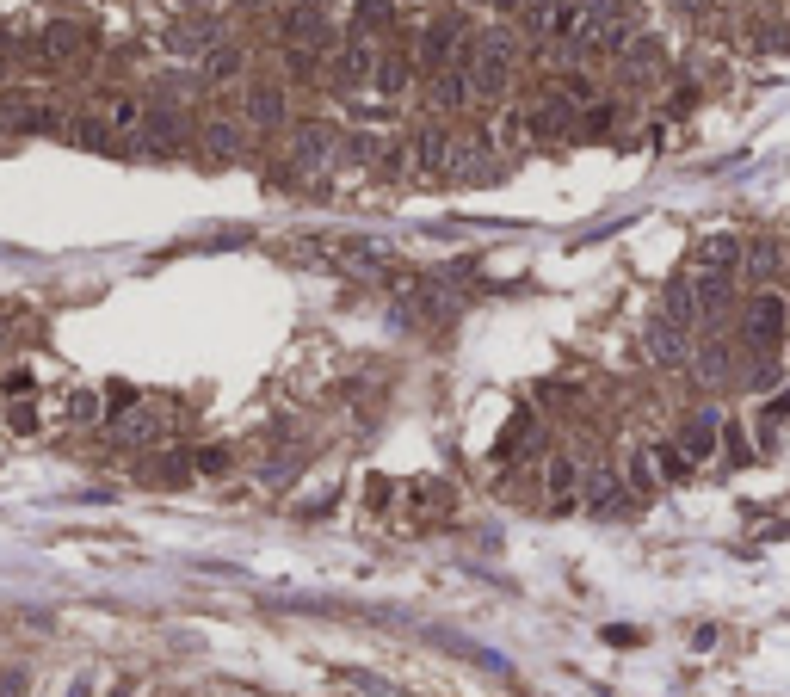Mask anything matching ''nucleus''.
<instances>
[{"label":"nucleus","instance_id":"28","mask_svg":"<svg viewBox=\"0 0 790 697\" xmlns=\"http://www.w3.org/2000/svg\"><path fill=\"white\" fill-rule=\"evenodd\" d=\"M284 62H291L297 81H315V50H284Z\"/></svg>","mask_w":790,"mask_h":697},{"label":"nucleus","instance_id":"22","mask_svg":"<svg viewBox=\"0 0 790 697\" xmlns=\"http://www.w3.org/2000/svg\"><path fill=\"white\" fill-rule=\"evenodd\" d=\"M433 99H439V105H470L476 93H470V81H463V68H445L439 87H433Z\"/></svg>","mask_w":790,"mask_h":697},{"label":"nucleus","instance_id":"29","mask_svg":"<svg viewBox=\"0 0 790 697\" xmlns=\"http://www.w3.org/2000/svg\"><path fill=\"white\" fill-rule=\"evenodd\" d=\"M68 408H75V420H93V414H99V395H93V389H75V401H68Z\"/></svg>","mask_w":790,"mask_h":697},{"label":"nucleus","instance_id":"30","mask_svg":"<svg viewBox=\"0 0 790 697\" xmlns=\"http://www.w3.org/2000/svg\"><path fill=\"white\" fill-rule=\"evenodd\" d=\"M525 7V0H494V13H519Z\"/></svg>","mask_w":790,"mask_h":697},{"label":"nucleus","instance_id":"21","mask_svg":"<svg viewBox=\"0 0 790 697\" xmlns=\"http://www.w3.org/2000/svg\"><path fill=\"white\" fill-rule=\"evenodd\" d=\"M587 500L599 506V512H618V500H624V482H618V475H587Z\"/></svg>","mask_w":790,"mask_h":697},{"label":"nucleus","instance_id":"27","mask_svg":"<svg viewBox=\"0 0 790 697\" xmlns=\"http://www.w3.org/2000/svg\"><path fill=\"white\" fill-rule=\"evenodd\" d=\"M7 426H13L19 438H31V432H38V408H31V401H13V408H7Z\"/></svg>","mask_w":790,"mask_h":697},{"label":"nucleus","instance_id":"23","mask_svg":"<svg viewBox=\"0 0 790 697\" xmlns=\"http://www.w3.org/2000/svg\"><path fill=\"white\" fill-rule=\"evenodd\" d=\"M358 31H383V25H395V0H358Z\"/></svg>","mask_w":790,"mask_h":697},{"label":"nucleus","instance_id":"19","mask_svg":"<svg viewBox=\"0 0 790 697\" xmlns=\"http://www.w3.org/2000/svg\"><path fill=\"white\" fill-rule=\"evenodd\" d=\"M408 81H414V62H408L402 50H395V56H383V62H377V87H383V93H402Z\"/></svg>","mask_w":790,"mask_h":697},{"label":"nucleus","instance_id":"24","mask_svg":"<svg viewBox=\"0 0 790 697\" xmlns=\"http://www.w3.org/2000/svg\"><path fill=\"white\" fill-rule=\"evenodd\" d=\"M655 469L667 475V482H679V475H692V457L679 451V438H673V445H655Z\"/></svg>","mask_w":790,"mask_h":697},{"label":"nucleus","instance_id":"34","mask_svg":"<svg viewBox=\"0 0 790 697\" xmlns=\"http://www.w3.org/2000/svg\"><path fill=\"white\" fill-rule=\"evenodd\" d=\"M309 7H328V0H309Z\"/></svg>","mask_w":790,"mask_h":697},{"label":"nucleus","instance_id":"2","mask_svg":"<svg viewBox=\"0 0 790 697\" xmlns=\"http://www.w3.org/2000/svg\"><path fill=\"white\" fill-rule=\"evenodd\" d=\"M784 327H790V309H784L778 290H760V297H747L741 334H747L753 352H760V364H778V352H784Z\"/></svg>","mask_w":790,"mask_h":697},{"label":"nucleus","instance_id":"13","mask_svg":"<svg viewBox=\"0 0 790 697\" xmlns=\"http://www.w3.org/2000/svg\"><path fill=\"white\" fill-rule=\"evenodd\" d=\"M118 432L130 438V445H161V438H167V414L136 408V414H124V420H118Z\"/></svg>","mask_w":790,"mask_h":697},{"label":"nucleus","instance_id":"33","mask_svg":"<svg viewBox=\"0 0 790 697\" xmlns=\"http://www.w3.org/2000/svg\"><path fill=\"white\" fill-rule=\"evenodd\" d=\"M0 340H7V315H0Z\"/></svg>","mask_w":790,"mask_h":697},{"label":"nucleus","instance_id":"11","mask_svg":"<svg viewBox=\"0 0 790 697\" xmlns=\"http://www.w3.org/2000/svg\"><path fill=\"white\" fill-rule=\"evenodd\" d=\"M334 155H340V136L328 124H303L297 130V161L303 167H321V161H334Z\"/></svg>","mask_w":790,"mask_h":697},{"label":"nucleus","instance_id":"1","mask_svg":"<svg viewBox=\"0 0 790 697\" xmlns=\"http://www.w3.org/2000/svg\"><path fill=\"white\" fill-rule=\"evenodd\" d=\"M463 68V81H470L476 99H500L513 87V38H500V31H482V38H463L457 62Z\"/></svg>","mask_w":790,"mask_h":697},{"label":"nucleus","instance_id":"12","mask_svg":"<svg viewBox=\"0 0 790 697\" xmlns=\"http://www.w3.org/2000/svg\"><path fill=\"white\" fill-rule=\"evenodd\" d=\"M735 266H741V241H735V235H716V241H704V247H698V272L735 278Z\"/></svg>","mask_w":790,"mask_h":697},{"label":"nucleus","instance_id":"18","mask_svg":"<svg viewBox=\"0 0 790 697\" xmlns=\"http://www.w3.org/2000/svg\"><path fill=\"white\" fill-rule=\"evenodd\" d=\"M204 149H210V155H217V161H235V155H241V124H229V118H217V124H210V130H204Z\"/></svg>","mask_w":790,"mask_h":697},{"label":"nucleus","instance_id":"15","mask_svg":"<svg viewBox=\"0 0 790 697\" xmlns=\"http://www.w3.org/2000/svg\"><path fill=\"white\" fill-rule=\"evenodd\" d=\"M241 62H247V56H241V44H217V50L204 56V87L235 81V75H241Z\"/></svg>","mask_w":790,"mask_h":697},{"label":"nucleus","instance_id":"6","mask_svg":"<svg viewBox=\"0 0 790 697\" xmlns=\"http://www.w3.org/2000/svg\"><path fill=\"white\" fill-rule=\"evenodd\" d=\"M284 44H291V50H334L328 13H291V19H284Z\"/></svg>","mask_w":790,"mask_h":697},{"label":"nucleus","instance_id":"32","mask_svg":"<svg viewBox=\"0 0 790 697\" xmlns=\"http://www.w3.org/2000/svg\"><path fill=\"white\" fill-rule=\"evenodd\" d=\"M241 7H272V0H241Z\"/></svg>","mask_w":790,"mask_h":697},{"label":"nucleus","instance_id":"31","mask_svg":"<svg viewBox=\"0 0 790 697\" xmlns=\"http://www.w3.org/2000/svg\"><path fill=\"white\" fill-rule=\"evenodd\" d=\"M0 68H7V31H0Z\"/></svg>","mask_w":790,"mask_h":697},{"label":"nucleus","instance_id":"9","mask_svg":"<svg viewBox=\"0 0 790 697\" xmlns=\"http://www.w3.org/2000/svg\"><path fill=\"white\" fill-rule=\"evenodd\" d=\"M142 136H149V149H179V142H186V118H179L173 105H149Z\"/></svg>","mask_w":790,"mask_h":697},{"label":"nucleus","instance_id":"5","mask_svg":"<svg viewBox=\"0 0 790 697\" xmlns=\"http://www.w3.org/2000/svg\"><path fill=\"white\" fill-rule=\"evenodd\" d=\"M649 358L667 364V371H679V364L692 358V327H673V321H649Z\"/></svg>","mask_w":790,"mask_h":697},{"label":"nucleus","instance_id":"8","mask_svg":"<svg viewBox=\"0 0 790 697\" xmlns=\"http://www.w3.org/2000/svg\"><path fill=\"white\" fill-rule=\"evenodd\" d=\"M371 68H377V56H371V44H346V50L334 56V87H340V93H358V87H365V81H377V75H371Z\"/></svg>","mask_w":790,"mask_h":697},{"label":"nucleus","instance_id":"14","mask_svg":"<svg viewBox=\"0 0 790 697\" xmlns=\"http://www.w3.org/2000/svg\"><path fill=\"white\" fill-rule=\"evenodd\" d=\"M414 161H420L426 173H445V161H451V142H445V124H426V130L414 136Z\"/></svg>","mask_w":790,"mask_h":697},{"label":"nucleus","instance_id":"26","mask_svg":"<svg viewBox=\"0 0 790 697\" xmlns=\"http://www.w3.org/2000/svg\"><path fill=\"white\" fill-rule=\"evenodd\" d=\"M229 463H235V457H229L223 445H204V451L192 457V469H198V475H229Z\"/></svg>","mask_w":790,"mask_h":697},{"label":"nucleus","instance_id":"17","mask_svg":"<svg viewBox=\"0 0 790 697\" xmlns=\"http://www.w3.org/2000/svg\"><path fill=\"white\" fill-rule=\"evenodd\" d=\"M544 488L556 494V506H562V500H574V488H581V463H574V457H550Z\"/></svg>","mask_w":790,"mask_h":697},{"label":"nucleus","instance_id":"16","mask_svg":"<svg viewBox=\"0 0 790 697\" xmlns=\"http://www.w3.org/2000/svg\"><path fill=\"white\" fill-rule=\"evenodd\" d=\"M247 118H254V124H284V87L260 81L254 93H247Z\"/></svg>","mask_w":790,"mask_h":697},{"label":"nucleus","instance_id":"25","mask_svg":"<svg viewBox=\"0 0 790 697\" xmlns=\"http://www.w3.org/2000/svg\"><path fill=\"white\" fill-rule=\"evenodd\" d=\"M630 488H636V494L655 488V451H636V457H630Z\"/></svg>","mask_w":790,"mask_h":697},{"label":"nucleus","instance_id":"35","mask_svg":"<svg viewBox=\"0 0 790 697\" xmlns=\"http://www.w3.org/2000/svg\"><path fill=\"white\" fill-rule=\"evenodd\" d=\"M488 7H494V0H488Z\"/></svg>","mask_w":790,"mask_h":697},{"label":"nucleus","instance_id":"10","mask_svg":"<svg viewBox=\"0 0 790 697\" xmlns=\"http://www.w3.org/2000/svg\"><path fill=\"white\" fill-rule=\"evenodd\" d=\"M716 438H723V420H716V414H692V426L679 432V451H686L692 463H704V457H716Z\"/></svg>","mask_w":790,"mask_h":697},{"label":"nucleus","instance_id":"20","mask_svg":"<svg viewBox=\"0 0 790 697\" xmlns=\"http://www.w3.org/2000/svg\"><path fill=\"white\" fill-rule=\"evenodd\" d=\"M142 118H149V112H142L136 99H105V124H112V136H130Z\"/></svg>","mask_w":790,"mask_h":697},{"label":"nucleus","instance_id":"4","mask_svg":"<svg viewBox=\"0 0 790 697\" xmlns=\"http://www.w3.org/2000/svg\"><path fill=\"white\" fill-rule=\"evenodd\" d=\"M167 44H173V50H186V56H192V50L210 56V50L223 44V25L210 19V13H186V19H173V25H167Z\"/></svg>","mask_w":790,"mask_h":697},{"label":"nucleus","instance_id":"7","mask_svg":"<svg viewBox=\"0 0 790 697\" xmlns=\"http://www.w3.org/2000/svg\"><path fill=\"white\" fill-rule=\"evenodd\" d=\"M87 44H93V25H81V19H50V25H44V56H50V62L81 56Z\"/></svg>","mask_w":790,"mask_h":697},{"label":"nucleus","instance_id":"3","mask_svg":"<svg viewBox=\"0 0 790 697\" xmlns=\"http://www.w3.org/2000/svg\"><path fill=\"white\" fill-rule=\"evenodd\" d=\"M463 38H470V31H463V13H433V19H426V38H420L414 62L445 75V68L457 62V50H463Z\"/></svg>","mask_w":790,"mask_h":697}]
</instances>
